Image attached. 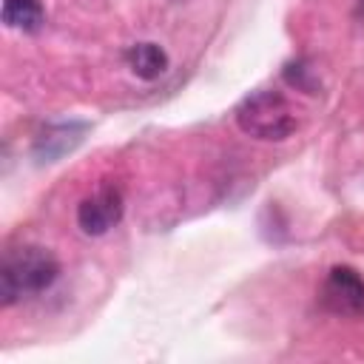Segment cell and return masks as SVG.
Instances as JSON below:
<instances>
[{"mask_svg": "<svg viewBox=\"0 0 364 364\" xmlns=\"http://www.w3.org/2000/svg\"><path fill=\"white\" fill-rule=\"evenodd\" d=\"M122 193L114 185H100L91 196H85L77 208V225L88 236L108 233L122 219Z\"/></svg>", "mask_w": 364, "mask_h": 364, "instance_id": "4", "label": "cell"}, {"mask_svg": "<svg viewBox=\"0 0 364 364\" xmlns=\"http://www.w3.org/2000/svg\"><path fill=\"white\" fill-rule=\"evenodd\" d=\"M60 276V262L48 247L26 245L11 253H6L0 264V301L3 307H11L20 299L37 296L54 284Z\"/></svg>", "mask_w": 364, "mask_h": 364, "instance_id": "1", "label": "cell"}, {"mask_svg": "<svg viewBox=\"0 0 364 364\" xmlns=\"http://www.w3.org/2000/svg\"><path fill=\"white\" fill-rule=\"evenodd\" d=\"M321 307L341 318H355L364 313V279L353 267H333L321 284Z\"/></svg>", "mask_w": 364, "mask_h": 364, "instance_id": "3", "label": "cell"}, {"mask_svg": "<svg viewBox=\"0 0 364 364\" xmlns=\"http://www.w3.org/2000/svg\"><path fill=\"white\" fill-rule=\"evenodd\" d=\"M236 125L242 128V134H247L253 139L282 142L296 131L299 117L282 91L262 88V91L247 94L236 105Z\"/></svg>", "mask_w": 364, "mask_h": 364, "instance_id": "2", "label": "cell"}, {"mask_svg": "<svg viewBox=\"0 0 364 364\" xmlns=\"http://www.w3.org/2000/svg\"><path fill=\"white\" fill-rule=\"evenodd\" d=\"M46 14L40 0H3V23L17 31H37Z\"/></svg>", "mask_w": 364, "mask_h": 364, "instance_id": "6", "label": "cell"}, {"mask_svg": "<svg viewBox=\"0 0 364 364\" xmlns=\"http://www.w3.org/2000/svg\"><path fill=\"white\" fill-rule=\"evenodd\" d=\"M125 60H128V68L139 80H156L168 68V54L156 43H136V46H131L128 54H125Z\"/></svg>", "mask_w": 364, "mask_h": 364, "instance_id": "5", "label": "cell"}]
</instances>
